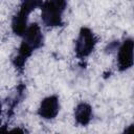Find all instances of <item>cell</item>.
I'll use <instances>...</instances> for the list:
<instances>
[{
	"label": "cell",
	"instance_id": "cell-6",
	"mask_svg": "<svg viewBox=\"0 0 134 134\" xmlns=\"http://www.w3.org/2000/svg\"><path fill=\"white\" fill-rule=\"evenodd\" d=\"M59 112H60V99L59 96L55 94L44 97L41 100L37 110L38 115L45 120L54 119L59 114Z\"/></svg>",
	"mask_w": 134,
	"mask_h": 134
},
{
	"label": "cell",
	"instance_id": "cell-8",
	"mask_svg": "<svg viewBox=\"0 0 134 134\" xmlns=\"http://www.w3.org/2000/svg\"><path fill=\"white\" fill-rule=\"evenodd\" d=\"M118 46H119L118 41H113V42H111V43H109V44L107 45L106 51H107V52H112V51H114V50H117Z\"/></svg>",
	"mask_w": 134,
	"mask_h": 134
},
{
	"label": "cell",
	"instance_id": "cell-1",
	"mask_svg": "<svg viewBox=\"0 0 134 134\" xmlns=\"http://www.w3.org/2000/svg\"><path fill=\"white\" fill-rule=\"evenodd\" d=\"M21 38L22 41L17 49V53L12 59V64L19 73L24 71L25 64L31 54L44 45V36L40 25L36 22L27 26Z\"/></svg>",
	"mask_w": 134,
	"mask_h": 134
},
{
	"label": "cell",
	"instance_id": "cell-2",
	"mask_svg": "<svg viewBox=\"0 0 134 134\" xmlns=\"http://www.w3.org/2000/svg\"><path fill=\"white\" fill-rule=\"evenodd\" d=\"M41 20L47 27L64 25L63 15L67 8V0H44L40 6Z\"/></svg>",
	"mask_w": 134,
	"mask_h": 134
},
{
	"label": "cell",
	"instance_id": "cell-5",
	"mask_svg": "<svg viewBox=\"0 0 134 134\" xmlns=\"http://www.w3.org/2000/svg\"><path fill=\"white\" fill-rule=\"evenodd\" d=\"M134 42L132 38H127L117 48V68L124 72L133 66Z\"/></svg>",
	"mask_w": 134,
	"mask_h": 134
},
{
	"label": "cell",
	"instance_id": "cell-7",
	"mask_svg": "<svg viewBox=\"0 0 134 134\" xmlns=\"http://www.w3.org/2000/svg\"><path fill=\"white\" fill-rule=\"evenodd\" d=\"M73 116H74L75 122L79 126L86 127L90 124L92 116H93L92 107L86 102H81L75 106Z\"/></svg>",
	"mask_w": 134,
	"mask_h": 134
},
{
	"label": "cell",
	"instance_id": "cell-3",
	"mask_svg": "<svg viewBox=\"0 0 134 134\" xmlns=\"http://www.w3.org/2000/svg\"><path fill=\"white\" fill-rule=\"evenodd\" d=\"M43 0H20V5L18 12L14 15L12 19V30L13 32L18 36L22 37L24 31L26 30L28 24L29 15L38 7L41 6Z\"/></svg>",
	"mask_w": 134,
	"mask_h": 134
},
{
	"label": "cell",
	"instance_id": "cell-9",
	"mask_svg": "<svg viewBox=\"0 0 134 134\" xmlns=\"http://www.w3.org/2000/svg\"><path fill=\"white\" fill-rule=\"evenodd\" d=\"M0 127H1V105H0Z\"/></svg>",
	"mask_w": 134,
	"mask_h": 134
},
{
	"label": "cell",
	"instance_id": "cell-4",
	"mask_svg": "<svg viewBox=\"0 0 134 134\" xmlns=\"http://www.w3.org/2000/svg\"><path fill=\"white\" fill-rule=\"evenodd\" d=\"M96 44H97V38L93 32V30L87 26L81 27L74 44L75 55L80 60H84L88 58L93 52Z\"/></svg>",
	"mask_w": 134,
	"mask_h": 134
}]
</instances>
